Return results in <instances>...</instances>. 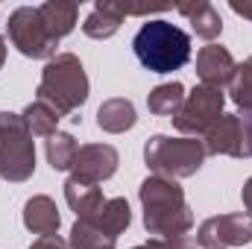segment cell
<instances>
[{"label":"cell","mask_w":252,"mask_h":249,"mask_svg":"<svg viewBox=\"0 0 252 249\" xmlns=\"http://www.w3.org/2000/svg\"><path fill=\"white\" fill-rule=\"evenodd\" d=\"M91 223L103 235H109L112 241H118L126 229H129V223H132V208H129V202H126L124 196H112V199L103 202V208L97 211V217Z\"/></svg>","instance_id":"cell-16"},{"label":"cell","mask_w":252,"mask_h":249,"mask_svg":"<svg viewBox=\"0 0 252 249\" xmlns=\"http://www.w3.org/2000/svg\"><path fill=\"white\" fill-rule=\"evenodd\" d=\"M9 41L27 56V59H53L56 56V47H59V38L50 32L47 21L41 18L38 6H21L9 15Z\"/></svg>","instance_id":"cell-6"},{"label":"cell","mask_w":252,"mask_h":249,"mask_svg":"<svg viewBox=\"0 0 252 249\" xmlns=\"http://www.w3.org/2000/svg\"><path fill=\"white\" fill-rule=\"evenodd\" d=\"M179 15H185L193 27V32L205 41H214L220 32H223V21H220V12L205 3V0H196V3H185V6H176Z\"/></svg>","instance_id":"cell-17"},{"label":"cell","mask_w":252,"mask_h":249,"mask_svg":"<svg viewBox=\"0 0 252 249\" xmlns=\"http://www.w3.org/2000/svg\"><path fill=\"white\" fill-rule=\"evenodd\" d=\"M38 12H41V18L47 21L50 32H53L59 41H62L67 32H73L76 18H79V6H76V3H59V0H47V3H41Z\"/></svg>","instance_id":"cell-19"},{"label":"cell","mask_w":252,"mask_h":249,"mask_svg":"<svg viewBox=\"0 0 252 249\" xmlns=\"http://www.w3.org/2000/svg\"><path fill=\"white\" fill-rule=\"evenodd\" d=\"M30 249H70V244H67V241H62L59 235H50V238H38V241H35Z\"/></svg>","instance_id":"cell-24"},{"label":"cell","mask_w":252,"mask_h":249,"mask_svg":"<svg viewBox=\"0 0 252 249\" xmlns=\"http://www.w3.org/2000/svg\"><path fill=\"white\" fill-rule=\"evenodd\" d=\"M144 205V226L156 241H179L193 229V214L185 202V190L173 179L147 176L138 187Z\"/></svg>","instance_id":"cell-1"},{"label":"cell","mask_w":252,"mask_h":249,"mask_svg":"<svg viewBox=\"0 0 252 249\" xmlns=\"http://www.w3.org/2000/svg\"><path fill=\"white\" fill-rule=\"evenodd\" d=\"M205 153L208 156H232V158H250L252 156V138L244 118L238 115H223L217 124L205 132Z\"/></svg>","instance_id":"cell-9"},{"label":"cell","mask_w":252,"mask_h":249,"mask_svg":"<svg viewBox=\"0 0 252 249\" xmlns=\"http://www.w3.org/2000/svg\"><path fill=\"white\" fill-rule=\"evenodd\" d=\"M132 249H173V244L170 241H147V244H141V247H132Z\"/></svg>","instance_id":"cell-26"},{"label":"cell","mask_w":252,"mask_h":249,"mask_svg":"<svg viewBox=\"0 0 252 249\" xmlns=\"http://www.w3.org/2000/svg\"><path fill=\"white\" fill-rule=\"evenodd\" d=\"M41 103H47L59 118H67L88 100V76L82 62L73 53H56L50 62L44 64L38 91Z\"/></svg>","instance_id":"cell-3"},{"label":"cell","mask_w":252,"mask_h":249,"mask_svg":"<svg viewBox=\"0 0 252 249\" xmlns=\"http://www.w3.org/2000/svg\"><path fill=\"white\" fill-rule=\"evenodd\" d=\"M235 70H238V62L232 59V53L223 44H205L196 53V76L208 88H220L223 91L226 85H232Z\"/></svg>","instance_id":"cell-11"},{"label":"cell","mask_w":252,"mask_h":249,"mask_svg":"<svg viewBox=\"0 0 252 249\" xmlns=\"http://www.w3.org/2000/svg\"><path fill=\"white\" fill-rule=\"evenodd\" d=\"M121 24H124V12L118 3H97L82 21V32L94 41H106L121 30Z\"/></svg>","instance_id":"cell-14"},{"label":"cell","mask_w":252,"mask_h":249,"mask_svg":"<svg viewBox=\"0 0 252 249\" xmlns=\"http://www.w3.org/2000/svg\"><path fill=\"white\" fill-rule=\"evenodd\" d=\"M170 244H173V249H193L188 238H179V241H170Z\"/></svg>","instance_id":"cell-28"},{"label":"cell","mask_w":252,"mask_h":249,"mask_svg":"<svg viewBox=\"0 0 252 249\" xmlns=\"http://www.w3.org/2000/svg\"><path fill=\"white\" fill-rule=\"evenodd\" d=\"M35 173V144L24 115L0 112V179L27 182Z\"/></svg>","instance_id":"cell-5"},{"label":"cell","mask_w":252,"mask_h":249,"mask_svg":"<svg viewBox=\"0 0 252 249\" xmlns=\"http://www.w3.org/2000/svg\"><path fill=\"white\" fill-rule=\"evenodd\" d=\"M205 144L196 138H170V135H153L144 144V161L153 170V176L161 179H188L205 161Z\"/></svg>","instance_id":"cell-4"},{"label":"cell","mask_w":252,"mask_h":249,"mask_svg":"<svg viewBox=\"0 0 252 249\" xmlns=\"http://www.w3.org/2000/svg\"><path fill=\"white\" fill-rule=\"evenodd\" d=\"M241 199H244V214L252 217V176L247 179V185H244V190H241Z\"/></svg>","instance_id":"cell-25"},{"label":"cell","mask_w":252,"mask_h":249,"mask_svg":"<svg viewBox=\"0 0 252 249\" xmlns=\"http://www.w3.org/2000/svg\"><path fill=\"white\" fill-rule=\"evenodd\" d=\"M138 124V115H135V103L126 100V97H112L106 100L100 109H97V126L103 132H112V135H121L126 129Z\"/></svg>","instance_id":"cell-15"},{"label":"cell","mask_w":252,"mask_h":249,"mask_svg":"<svg viewBox=\"0 0 252 249\" xmlns=\"http://www.w3.org/2000/svg\"><path fill=\"white\" fill-rule=\"evenodd\" d=\"M118 164H121V156L112 144H85V147H79V153L73 158L70 176L79 182H88V185H100L115 176Z\"/></svg>","instance_id":"cell-10"},{"label":"cell","mask_w":252,"mask_h":249,"mask_svg":"<svg viewBox=\"0 0 252 249\" xmlns=\"http://www.w3.org/2000/svg\"><path fill=\"white\" fill-rule=\"evenodd\" d=\"M232 12H235V15H244V18L252 21V3H238V0H235V3H232Z\"/></svg>","instance_id":"cell-27"},{"label":"cell","mask_w":252,"mask_h":249,"mask_svg":"<svg viewBox=\"0 0 252 249\" xmlns=\"http://www.w3.org/2000/svg\"><path fill=\"white\" fill-rule=\"evenodd\" d=\"M6 62V41H3V35H0V67Z\"/></svg>","instance_id":"cell-29"},{"label":"cell","mask_w":252,"mask_h":249,"mask_svg":"<svg viewBox=\"0 0 252 249\" xmlns=\"http://www.w3.org/2000/svg\"><path fill=\"white\" fill-rule=\"evenodd\" d=\"M76 153H79V144H76L73 135L56 132L53 138H47V161H50L53 170H70Z\"/></svg>","instance_id":"cell-21"},{"label":"cell","mask_w":252,"mask_h":249,"mask_svg":"<svg viewBox=\"0 0 252 249\" xmlns=\"http://www.w3.org/2000/svg\"><path fill=\"white\" fill-rule=\"evenodd\" d=\"M64 199L70 205V211L76 214V220H94L97 211L103 208L106 196L100 185H88V182H79V179H67L64 182Z\"/></svg>","instance_id":"cell-13"},{"label":"cell","mask_w":252,"mask_h":249,"mask_svg":"<svg viewBox=\"0 0 252 249\" xmlns=\"http://www.w3.org/2000/svg\"><path fill=\"white\" fill-rule=\"evenodd\" d=\"M229 94H232V100H235L247 115H252V56L244 64H238L235 79H232V85H229Z\"/></svg>","instance_id":"cell-23"},{"label":"cell","mask_w":252,"mask_h":249,"mask_svg":"<svg viewBox=\"0 0 252 249\" xmlns=\"http://www.w3.org/2000/svg\"><path fill=\"white\" fill-rule=\"evenodd\" d=\"M185 103V85L182 82H161L150 91L147 97V109L158 118H173Z\"/></svg>","instance_id":"cell-18"},{"label":"cell","mask_w":252,"mask_h":249,"mask_svg":"<svg viewBox=\"0 0 252 249\" xmlns=\"http://www.w3.org/2000/svg\"><path fill=\"white\" fill-rule=\"evenodd\" d=\"M132 50H135V59L150 73H173L188 64L190 35L164 18H153L135 32Z\"/></svg>","instance_id":"cell-2"},{"label":"cell","mask_w":252,"mask_h":249,"mask_svg":"<svg viewBox=\"0 0 252 249\" xmlns=\"http://www.w3.org/2000/svg\"><path fill=\"white\" fill-rule=\"evenodd\" d=\"M223 91L220 88H208V85H196L190 94H185L182 109L170 118L173 126L185 135V138H196L205 135L211 126L223 118Z\"/></svg>","instance_id":"cell-7"},{"label":"cell","mask_w":252,"mask_h":249,"mask_svg":"<svg viewBox=\"0 0 252 249\" xmlns=\"http://www.w3.org/2000/svg\"><path fill=\"white\" fill-rule=\"evenodd\" d=\"M24 226H27L32 235H38V238L56 235L59 226H62V217H59L56 202H53L50 196H44V193L27 199V205H24Z\"/></svg>","instance_id":"cell-12"},{"label":"cell","mask_w":252,"mask_h":249,"mask_svg":"<svg viewBox=\"0 0 252 249\" xmlns=\"http://www.w3.org/2000/svg\"><path fill=\"white\" fill-rule=\"evenodd\" d=\"M196 244L202 249H232L252 244V217H247V214L208 217L196 232Z\"/></svg>","instance_id":"cell-8"},{"label":"cell","mask_w":252,"mask_h":249,"mask_svg":"<svg viewBox=\"0 0 252 249\" xmlns=\"http://www.w3.org/2000/svg\"><path fill=\"white\" fill-rule=\"evenodd\" d=\"M70 249H115L118 241H112L109 235H103L91 220H76L70 229Z\"/></svg>","instance_id":"cell-22"},{"label":"cell","mask_w":252,"mask_h":249,"mask_svg":"<svg viewBox=\"0 0 252 249\" xmlns=\"http://www.w3.org/2000/svg\"><path fill=\"white\" fill-rule=\"evenodd\" d=\"M24 121H27V129L32 132V138H53L59 129V115L47 106V103H41V100H35V103H30L27 109H24Z\"/></svg>","instance_id":"cell-20"}]
</instances>
